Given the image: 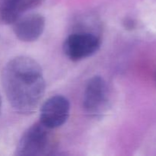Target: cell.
Wrapping results in <instances>:
<instances>
[{
	"instance_id": "6",
	"label": "cell",
	"mask_w": 156,
	"mask_h": 156,
	"mask_svg": "<svg viewBox=\"0 0 156 156\" xmlns=\"http://www.w3.org/2000/svg\"><path fill=\"white\" fill-rule=\"evenodd\" d=\"M45 18L41 14L22 15L14 21L13 31L23 42H33L42 35L45 28Z\"/></svg>"
},
{
	"instance_id": "8",
	"label": "cell",
	"mask_w": 156,
	"mask_h": 156,
	"mask_svg": "<svg viewBox=\"0 0 156 156\" xmlns=\"http://www.w3.org/2000/svg\"><path fill=\"white\" fill-rule=\"evenodd\" d=\"M1 107H2V100H1V97H0V111H1Z\"/></svg>"
},
{
	"instance_id": "3",
	"label": "cell",
	"mask_w": 156,
	"mask_h": 156,
	"mask_svg": "<svg viewBox=\"0 0 156 156\" xmlns=\"http://www.w3.org/2000/svg\"><path fill=\"white\" fill-rule=\"evenodd\" d=\"M101 37L94 32L76 31L69 35L64 41L62 50L72 61H79L91 56L101 47Z\"/></svg>"
},
{
	"instance_id": "1",
	"label": "cell",
	"mask_w": 156,
	"mask_h": 156,
	"mask_svg": "<svg viewBox=\"0 0 156 156\" xmlns=\"http://www.w3.org/2000/svg\"><path fill=\"white\" fill-rule=\"evenodd\" d=\"M1 82L11 106L21 114L33 112L45 92L42 69L28 56L9 60L2 71Z\"/></svg>"
},
{
	"instance_id": "9",
	"label": "cell",
	"mask_w": 156,
	"mask_h": 156,
	"mask_svg": "<svg viewBox=\"0 0 156 156\" xmlns=\"http://www.w3.org/2000/svg\"><path fill=\"white\" fill-rule=\"evenodd\" d=\"M155 82H156V75H155Z\"/></svg>"
},
{
	"instance_id": "7",
	"label": "cell",
	"mask_w": 156,
	"mask_h": 156,
	"mask_svg": "<svg viewBox=\"0 0 156 156\" xmlns=\"http://www.w3.org/2000/svg\"><path fill=\"white\" fill-rule=\"evenodd\" d=\"M44 0H0V22L12 24L26 12L42 4Z\"/></svg>"
},
{
	"instance_id": "4",
	"label": "cell",
	"mask_w": 156,
	"mask_h": 156,
	"mask_svg": "<svg viewBox=\"0 0 156 156\" xmlns=\"http://www.w3.org/2000/svg\"><path fill=\"white\" fill-rule=\"evenodd\" d=\"M109 90L107 82L101 76H96L89 79L83 95V108L92 116L101 114L108 108Z\"/></svg>"
},
{
	"instance_id": "5",
	"label": "cell",
	"mask_w": 156,
	"mask_h": 156,
	"mask_svg": "<svg viewBox=\"0 0 156 156\" xmlns=\"http://www.w3.org/2000/svg\"><path fill=\"white\" fill-rule=\"evenodd\" d=\"M70 103L66 98L56 95L50 98L42 105L40 122L52 129L62 126L68 120Z\"/></svg>"
},
{
	"instance_id": "2",
	"label": "cell",
	"mask_w": 156,
	"mask_h": 156,
	"mask_svg": "<svg viewBox=\"0 0 156 156\" xmlns=\"http://www.w3.org/2000/svg\"><path fill=\"white\" fill-rule=\"evenodd\" d=\"M52 130L41 122L32 125L21 136L15 154L19 156L53 155L56 149V140Z\"/></svg>"
}]
</instances>
